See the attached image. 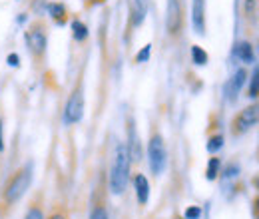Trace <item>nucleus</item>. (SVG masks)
Listing matches in <instances>:
<instances>
[{
	"label": "nucleus",
	"instance_id": "obj_9",
	"mask_svg": "<svg viewBox=\"0 0 259 219\" xmlns=\"http://www.w3.org/2000/svg\"><path fill=\"white\" fill-rule=\"evenodd\" d=\"M134 188H136L138 203H140V205H146L148 199H150V184H148V178H146L144 173H136V178H134Z\"/></svg>",
	"mask_w": 259,
	"mask_h": 219
},
{
	"label": "nucleus",
	"instance_id": "obj_21",
	"mask_svg": "<svg viewBox=\"0 0 259 219\" xmlns=\"http://www.w3.org/2000/svg\"><path fill=\"white\" fill-rule=\"evenodd\" d=\"M90 219H110V217H108V211H106V207H102V205H96V207L92 209V213H90Z\"/></svg>",
	"mask_w": 259,
	"mask_h": 219
},
{
	"label": "nucleus",
	"instance_id": "obj_11",
	"mask_svg": "<svg viewBox=\"0 0 259 219\" xmlns=\"http://www.w3.org/2000/svg\"><path fill=\"white\" fill-rule=\"evenodd\" d=\"M192 20H194L195 32L197 34H203L205 32V4H203V0H194Z\"/></svg>",
	"mask_w": 259,
	"mask_h": 219
},
{
	"label": "nucleus",
	"instance_id": "obj_7",
	"mask_svg": "<svg viewBox=\"0 0 259 219\" xmlns=\"http://www.w3.org/2000/svg\"><path fill=\"white\" fill-rule=\"evenodd\" d=\"M26 42H28V48L36 58L44 56L46 52V34L42 32V28H32L26 34Z\"/></svg>",
	"mask_w": 259,
	"mask_h": 219
},
{
	"label": "nucleus",
	"instance_id": "obj_24",
	"mask_svg": "<svg viewBox=\"0 0 259 219\" xmlns=\"http://www.w3.org/2000/svg\"><path fill=\"white\" fill-rule=\"evenodd\" d=\"M255 2L257 0H245V14H251L255 10Z\"/></svg>",
	"mask_w": 259,
	"mask_h": 219
},
{
	"label": "nucleus",
	"instance_id": "obj_12",
	"mask_svg": "<svg viewBox=\"0 0 259 219\" xmlns=\"http://www.w3.org/2000/svg\"><path fill=\"white\" fill-rule=\"evenodd\" d=\"M235 56L243 64H253V46L249 42H239L235 46Z\"/></svg>",
	"mask_w": 259,
	"mask_h": 219
},
{
	"label": "nucleus",
	"instance_id": "obj_27",
	"mask_svg": "<svg viewBox=\"0 0 259 219\" xmlns=\"http://www.w3.org/2000/svg\"><path fill=\"white\" fill-rule=\"evenodd\" d=\"M48 219H66V217L62 215V213H54V215H50Z\"/></svg>",
	"mask_w": 259,
	"mask_h": 219
},
{
	"label": "nucleus",
	"instance_id": "obj_6",
	"mask_svg": "<svg viewBox=\"0 0 259 219\" xmlns=\"http://www.w3.org/2000/svg\"><path fill=\"white\" fill-rule=\"evenodd\" d=\"M84 116V94L82 90H74L72 96L68 98V104H66L64 110V118L68 124H78Z\"/></svg>",
	"mask_w": 259,
	"mask_h": 219
},
{
	"label": "nucleus",
	"instance_id": "obj_16",
	"mask_svg": "<svg viewBox=\"0 0 259 219\" xmlns=\"http://www.w3.org/2000/svg\"><path fill=\"white\" fill-rule=\"evenodd\" d=\"M207 60H209V56L201 46H192V62L195 66H205Z\"/></svg>",
	"mask_w": 259,
	"mask_h": 219
},
{
	"label": "nucleus",
	"instance_id": "obj_1",
	"mask_svg": "<svg viewBox=\"0 0 259 219\" xmlns=\"http://www.w3.org/2000/svg\"><path fill=\"white\" fill-rule=\"evenodd\" d=\"M130 163H132V157H130L128 146L120 144L116 148L114 165H112V171H110V189H112L114 195H122L126 191L130 180Z\"/></svg>",
	"mask_w": 259,
	"mask_h": 219
},
{
	"label": "nucleus",
	"instance_id": "obj_25",
	"mask_svg": "<svg viewBox=\"0 0 259 219\" xmlns=\"http://www.w3.org/2000/svg\"><path fill=\"white\" fill-rule=\"evenodd\" d=\"M6 62L10 64V66H14V68H16V66H18V54H10V56L6 58Z\"/></svg>",
	"mask_w": 259,
	"mask_h": 219
},
{
	"label": "nucleus",
	"instance_id": "obj_22",
	"mask_svg": "<svg viewBox=\"0 0 259 219\" xmlns=\"http://www.w3.org/2000/svg\"><path fill=\"white\" fill-rule=\"evenodd\" d=\"M237 173H239V167L235 165V163H231V165H227L226 171H224V180H233V178H237Z\"/></svg>",
	"mask_w": 259,
	"mask_h": 219
},
{
	"label": "nucleus",
	"instance_id": "obj_14",
	"mask_svg": "<svg viewBox=\"0 0 259 219\" xmlns=\"http://www.w3.org/2000/svg\"><path fill=\"white\" fill-rule=\"evenodd\" d=\"M48 12H50V16H52L54 22H58V24H64L66 22V6L64 4H60V2L50 4V6H48Z\"/></svg>",
	"mask_w": 259,
	"mask_h": 219
},
{
	"label": "nucleus",
	"instance_id": "obj_29",
	"mask_svg": "<svg viewBox=\"0 0 259 219\" xmlns=\"http://www.w3.org/2000/svg\"><path fill=\"white\" fill-rule=\"evenodd\" d=\"M255 186H257V188H259V178H257V180H255Z\"/></svg>",
	"mask_w": 259,
	"mask_h": 219
},
{
	"label": "nucleus",
	"instance_id": "obj_26",
	"mask_svg": "<svg viewBox=\"0 0 259 219\" xmlns=\"http://www.w3.org/2000/svg\"><path fill=\"white\" fill-rule=\"evenodd\" d=\"M0 152H4V125H2V118H0Z\"/></svg>",
	"mask_w": 259,
	"mask_h": 219
},
{
	"label": "nucleus",
	"instance_id": "obj_5",
	"mask_svg": "<svg viewBox=\"0 0 259 219\" xmlns=\"http://www.w3.org/2000/svg\"><path fill=\"white\" fill-rule=\"evenodd\" d=\"M184 26V10L180 0H167L165 8V30L169 36H178Z\"/></svg>",
	"mask_w": 259,
	"mask_h": 219
},
{
	"label": "nucleus",
	"instance_id": "obj_10",
	"mask_svg": "<svg viewBox=\"0 0 259 219\" xmlns=\"http://www.w3.org/2000/svg\"><path fill=\"white\" fill-rule=\"evenodd\" d=\"M132 26L138 28L144 24L148 14V0H132Z\"/></svg>",
	"mask_w": 259,
	"mask_h": 219
},
{
	"label": "nucleus",
	"instance_id": "obj_19",
	"mask_svg": "<svg viewBox=\"0 0 259 219\" xmlns=\"http://www.w3.org/2000/svg\"><path fill=\"white\" fill-rule=\"evenodd\" d=\"M150 54H152V44H146L138 54H136V62L138 64H144L150 60Z\"/></svg>",
	"mask_w": 259,
	"mask_h": 219
},
{
	"label": "nucleus",
	"instance_id": "obj_17",
	"mask_svg": "<svg viewBox=\"0 0 259 219\" xmlns=\"http://www.w3.org/2000/svg\"><path fill=\"white\" fill-rule=\"evenodd\" d=\"M207 152L209 154H218L222 148H224V136L222 134H215V136H211L209 140H207Z\"/></svg>",
	"mask_w": 259,
	"mask_h": 219
},
{
	"label": "nucleus",
	"instance_id": "obj_28",
	"mask_svg": "<svg viewBox=\"0 0 259 219\" xmlns=\"http://www.w3.org/2000/svg\"><path fill=\"white\" fill-rule=\"evenodd\" d=\"M255 207H257V209H259V197H257V199H255Z\"/></svg>",
	"mask_w": 259,
	"mask_h": 219
},
{
	"label": "nucleus",
	"instance_id": "obj_18",
	"mask_svg": "<svg viewBox=\"0 0 259 219\" xmlns=\"http://www.w3.org/2000/svg\"><path fill=\"white\" fill-rule=\"evenodd\" d=\"M259 96V68L253 70L251 78H249V98H257Z\"/></svg>",
	"mask_w": 259,
	"mask_h": 219
},
{
	"label": "nucleus",
	"instance_id": "obj_3",
	"mask_svg": "<svg viewBox=\"0 0 259 219\" xmlns=\"http://www.w3.org/2000/svg\"><path fill=\"white\" fill-rule=\"evenodd\" d=\"M148 161H150V169L154 176H160L165 169V163H167V152H165V144H163V138L160 134H154L150 138V144H148Z\"/></svg>",
	"mask_w": 259,
	"mask_h": 219
},
{
	"label": "nucleus",
	"instance_id": "obj_15",
	"mask_svg": "<svg viewBox=\"0 0 259 219\" xmlns=\"http://www.w3.org/2000/svg\"><path fill=\"white\" fill-rule=\"evenodd\" d=\"M72 36H74L76 42H84V40L88 38V28H86V24L80 22V20H72Z\"/></svg>",
	"mask_w": 259,
	"mask_h": 219
},
{
	"label": "nucleus",
	"instance_id": "obj_20",
	"mask_svg": "<svg viewBox=\"0 0 259 219\" xmlns=\"http://www.w3.org/2000/svg\"><path fill=\"white\" fill-rule=\"evenodd\" d=\"M184 217L186 219H199L201 217V207H199V205H190V207L184 211Z\"/></svg>",
	"mask_w": 259,
	"mask_h": 219
},
{
	"label": "nucleus",
	"instance_id": "obj_23",
	"mask_svg": "<svg viewBox=\"0 0 259 219\" xmlns=\"http://www.w3.org/2000/svg\"><path fill=\"white\" fill-rule=\"evenodd\" d=\"M24 219H44V215H42V209H40V207H30Z\"/></svg>",
	"mask_w": 259,
	"mask_h": 219
},
{
	"label": "nucleus",
	"instance_id": "obj_13",
	"mask_svg": "<svg viewBox=\"0 0 259 219\" xmlns=\"http://www.w3.org/2000/svg\"><path fill=\"white\" fill-rule=\"evenodd\" d=\"M220 173H222V159H220V157H209L207 167H205V178H207L209 182H213Z\"/></svg>",
	"mask_w": 259,
	"mask_h": 219
},
{
	"label": "nucleus",
	"instance_id": "obj_2",
	"mask_svg": "<svg viewBox=\"0 0 259 219\" xmlns=\"http://www.w3.org/2000/svg\"><path fill=\"white\" fill-rule=\"evenodd\" d=\"M30 182H32V169L30 167H20L4 186V201L6 203L18 201L24 195V191L30 188Z\"/></svg>",
	"mask_w": 259,
	"mask_h": 219
},
{
	"label": "nucleus",
	"instance_id": "obj_8",
	"mask_svg": "<svg viewBox=\"0 0 259 219\" xmlns=\"http://www.w3.org/2000/svg\"><path fill=\"white\" fill-rule=\"evenodd\" d=\"M245 80H247V72L243 70V68H239L231 78H229V82L226 84V96L229 102H233L237 94L241 92V88H243V84H245Z\"/></svg>",
	"mask_w": 259,
	"mask_h": 219
},
{
	"label": "nucleus",
	"instance_id": "obj_4",
	"mask_svg": "<svg viewBox=\"0 0 259 219\" xmlns=\"http://www.w3.org/2000/svg\"><path fill=\"white\" fill-rule=\"evenodd\" d=\"M257 124H259V104H253V106L243 108V110L235 116L233 125H231V132H233L235 136H241V134L249 132L253 125H257Z\"/></svg>",
	"mask_w": 259,
	"mask_h": 219
}]
</instances>
